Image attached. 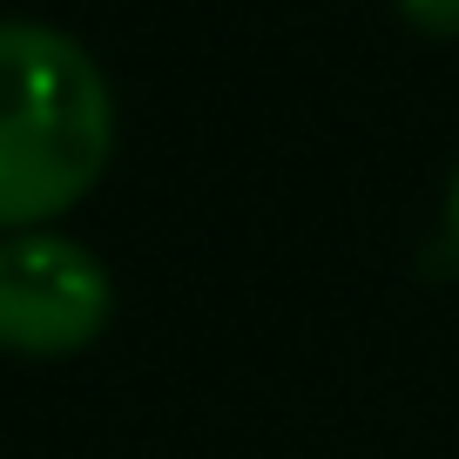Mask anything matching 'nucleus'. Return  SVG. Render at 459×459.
Returning <instances> with one entry per match:
<instances>
[{
  "mask_svg": "<svg viewBox=\"0 0 459 459\" xmlns=\"http://www.w3.org/2000/svg\"><path fill=\"white\" fill-rule=\"evenodd\" d=\"M115 284L101 257L55 230L0 237V351L7 359H74L108 331Z\"/></svg>",
  "mask_w": 459,
  "mask_h": 459,
  "instance_id": "f03ea898",
  "label": "nucleus"
},
{
  "mask_svg": "<svg viewBox=\"0 0 459 459\" xmlns=\"http://www.w3.org/2000/svg\"><path fill=\"white\" fill-rule=\"evenodd\" d=\"M115 95L95 55L48 21H0V230H48L101 183Z\"/></svg>",
  "mask_w": 459,
  "mask_h": 459,
  "instance_id": "f257e3e1",
  "label": "nucleus"
},
{
  "mask_svg": "<svg viewBox=\"0 0 459 459\" xmlns=\"http://www.w3.org/2000/svg\"><path fill=\"white\" fill-rule=\"evenodd\" d=\"M446 237L459 244V169H453V189H446Z\"/></svg>",
  "mask_w": 459,
  "mask_h": 459,
  "instance_id": "20e7f679",
  "label": "nucleus"
},
{
  "mask_svg": "<svg viewBox=\"0 0 459 459\" xmlns=\"http://www.w3.org/2000/svg\"><path fill=\"white\" fill-rule=\"evenodd\" d=\"M419 34H459V0H392Z\"/></svg>",
  "mask_w": 459,
  "mask_h": 459,
  "instance_id": "7ed1b4c3",
  "label": "nucleus"
}]
</instances>
